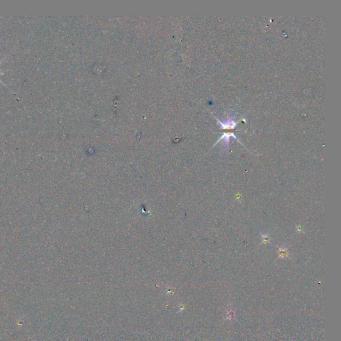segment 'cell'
Wrapping results in <instances>:
<instances>
[{
	"label": "cell",
	"mask_w": 341,
	"mask_h": 341,
	"mask_svg": "<svg viewBox=\"0 0 341 341\" xmlns=\"http://www.w3.org/2000/svg\"><path fill=\"white\" fill-rule=\"evenodd\" d=\"M218 122L219 123L222 129H233V128L236 127V124H237V123L233 121L231 117H229L226 121L221 122L220 121H218Z\"/></svg>",
	"instance_id": "cell-1"
},
{
	"label": "cell",
	"mask_w": 341,
	"mask_h": 341,
	"mask_svg": "<svg viewBox=\"0 0 341 341\" xmlns=\"http://www.w3.org/2000/svg\"><path fill=\"white\" fill-rule=\"evenodd\" d=\"M231 136H233V137H235V138H236L235 135L233 134V133H225L222 135V136L221 137L220 139L218 141H220L221 140H223L224 143H225L226 146L227 147L229 145V140H230V137Z\"/></svg>",
	"instance_id": "cell-2"
},
{
	"label": "cell",
	"mask_w": 341,
	"mask_h": 341,
	"mask_svg": "<svg viewBox=\"0 0 341 341\" xmlns=\"http://www.w3.org/2000/svg\"><path fill=\"white\" fill-rule=\"evenodd\" d=\"M278 254H279V257H281L282 258L287 257V256H288L287 249L285 247L280 248L278 250Z\"/></svg>",
	"instance_id": "cell-3"
},
{
	"label": "cell",
	"mask_w": 341,
	"mask_h": 341,
	"mask_svg": "<svg viewBox=\"0 0 341 341\" xmlns=\"http://www.w3.org/2000/svg\"><path fill=\"white\" fill-rule=\"evenodd\" d=\"M262 236H263V243H266L269 242V236L268 235H267V234L263 235Z\"/></svg>",
	"instance_id": "cell-4"
},
{
	"label": "cell",
	"mask_w": 341,
	"mask_h": 341,
	"mask_svg": "<svg viewBox=\"0 0 341 341\" xmlns=\"http://www.w3.org/2000/svg\"><path fill=\"white\" fill-rule=\"evenodd\" d=\"M3 61V60H2L1 61H0V64H1V63H2V61ZM3 72H1V71H0V74H3ZM0 82H1L2 83H3V85H5V86H6V85H5V84H4V83H3L2 82V80H1V79H0Z\"/></svg>",
	"instance_id": "cell-5"
}]
</instances>
